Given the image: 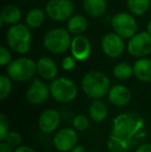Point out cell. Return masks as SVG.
I'll return each mask as SVG.
<instances>
[{"label": "cell", "instance_id": "obj_1", "mask_svg": "<svg viewBox=\"0 0 151 152\" xmlns=\"http://www.w3.org/2000/svg\"><path fill=\"white\" fill-rule=\"evenodd\" d=\"M147 136L146 121L140 114L125 112L112 121L111 134L107 141L109 152H131Z\"/></svg>", "mask_w": 151, "mask_h": 152}, {"label": "cell", "instance_id": "obj_2", "mask_svg": "<svg viewBox=\"0 0 151 152\" xmlns=\"http://www.w3.org/2000/svg\"><path fill=\"white\" fill-rule=\"evenodd\" d=\"M110 88L109 77L99 70L86 72L81 80V89L91 99H101L108 95Z\"/></svg>", "mask_w": 151, "mask_h": 152}, {"label": "cell", "instance_id": "obj_3", "mask_svg": "<svg viewBox=\"0 0 151 152\" xmlns=\"http://www.w3.org/2000/svg\"><path fill=\"white\" fill-rule=\"evenodd\" d=\"M5 40L7 47L19 55H25L32 48V33L26 24L18 23L12 25L6 31Z\"/></svg>", "mask_w": 151, "mask_h": 152}, {"label": "cell", "instance_id": "obj_4", "mask_svg": "<svg viewBox=\"0 0 151 152\" xmlns=\"http://www.w3.org/2000/svg\"><path fill=\"white\" fill-rule=\"evenodd\" d=\"M71 39V33L67 30V28L56 27L44 33L42 37V45L49 53L60 55L69 49Z\"/></svg>", "mask_w": 151, "mask_h": 152}, {"label": "cell", "instance_id": "obj_5", "mask_svg": "<svg viewBox=\"0 0 151 152\" xmlns=\"http://www.w3.org/2000/svg\"><path fill=\"white\" fill-rule=\"evenodd\" d=\"M5 70L6 75L15 82H27L32 80L36 74V62L28 57H19L10 62Z\"/></svg>", "mask_w": 151, "mask_h": 152}, {"label": "cell", "instance_id": "obj_6", "mask_svg": "<svg viewBox=\"0 0 151 152\" xmlns=\"http://www.w3.org/2000/svg\"><path fill=\"white\" fill-rule=\"evenodd\" d=\"M51 97L57 102L67 104L73 102L78 95V87L69 78L57 77L50 83Z\"/></svg>", "mask_w": 151, "mask_h": 152}, {"label": "cell", "instance_id": "obj_7", "mask_svg": "<svg viewBox=\"0 0 151 152\" xmlns=\"http://www.w3.org/2000/svg\"><path fill=\"white\" fill-rule=\"evenodd\" d=\"M111 26L113 31L124 39H129L138 32V22L129 12H120L114 15L111 18Z\"/></svg>", "mask_w": 151, "mask_h": 152}, {"label": "cell", "instance_id": "obj_8", "mask_svg": "<svg viewBox=\"0 0 151 152\" xmlns=\"http://www.w3.org/2000/svg\"><path fill=\"white\" fill-rule=\"evenodd\" d=\"M126 51L133 58L147 57L151 54V34L146 30L137 32L127 40Z\"/></svg>", "mask_w": 151, "mask_h": 152}, {"label": "cell", "instance_id": "obj_9", "mask_svg": "<svg viewBox=\"0 0 151 152\" xmlns=\"http://www.w3.org/2000/svg\"><path fill=\"white\" fill-rule=\"evenodd\" d=\"M74 10L71 0H49L44 6L47 17L55 22H67L74 15Z\"/></svg>", "mask_w": 151, "mask_h": 152}, {"label": "cell", "instance_id": "obj_10", "mask_svg": "<svg viewBox=\"0 0 151 152\" xmlns=\"http://www.w3.org/2000/svg\"><path fill=\"white\" fill-rule=\"evenodd\" d=\"M101 48L103 53L109 58H118L126 49L124 38L115 31L107 32L101 39Z\"/></svg>", "mask_w": 151, "mask_h": 152}, {"label": "cell", "instance_id": "obj_11", "mask_svg": "<svg viewBox=\"0 0 151 152\" xmlns=\"http://www.w3.org/2000/svg\"><path fill=\"white\" fill-rule=\"evenodd\" d=\"M50 95V86L42 78H33L26 90V99L32 106L44 104Z\"/></svg>", "mask_w": 151, "mask_h": 152}, {"label": "cell", "instance_id": "obj_12", "mask_svg": "<svg viewBox=\"0 0 151 152\" xmlns=\"http://www.w3.org/2000/svg\"><path fill=\"white\" fill-rule=\"evenodd\" d=\"M53 145L56 150L60 152L71 151L78 145V132L74 127L61 128L53 137Z\"/></svg>", "mask_w": 151, "mask_h": 152}, {"label": "cell", "instance_id": "obj_13", "mask_svg": "<svg viewBox=\"0 0 151 152\" xmlns=\"http://www.w3.org/2000/svg\"><path fill=\"white\" fill-rule=\"evenodd\" d=\"M69 50L71 54L77 59V61H85L90 57L92 46L88 37L80 34L73 36Z\"/></svg>", "mask_w": 151, "mask_h": 152}, {"label": "cell", "instance_id": "obj_14", "mask_svg": "<svg viewBox=\"0 0 151 152\" xmlns=\"http://www.w3.org/2000/svg\"><path fill=\"white\" fill-rule=\"evenodd\" d=\"M60 124V114L55 109H46L38 116V128L44 134H52L56 132Z\"/></svg>", "mask_w": 151, "mask_h": 152}, {"label": "cell", "instance_id": "obj_15", "mask_svg": "<svg viewBox=\"0 0 151 152\" xmlns=\"http://www.w3.org/2000/svg\"><path fill=\"white\" fill-rule=\"evenodd\" d=\"M107 96L110 104L117 108H121L131 102L133 94H131V89L127 86L122 84H117L110 88Z\"/></svg>", "mask_w": 151, "mask_h": 152}, {"label": "cell", "instance_id": "obj_16", "mask_svg": "<svg viewBox=\"0 0 151 152\" xmlns=\"http://www.w3.org/2000/svg\"><path fill=\"white\" fill-rule=\"evenodd\" d=\"M36 74L42 80H54L58 75V64L49 56L40 57L36 61Z\"/></svg>", "mask_w": 151, "mask_h": 152}, {"label": "cell", "instance_id": "obj_17", "mask_svg": "<svg viewBox=\"0 0 151 152\" xmlns=\"http://www.w3.org/2000/svg\"><path fill=\"white\" fill-rule=\"evenodd\" d=\"M133 77L143 83H151V59L148 57L138 58L133 64Z\"/></svg>", "mask_w": 151, "mask_h": 152}, {"label": "cell", "instance_id": "obj_18", "mask_svg": "<svg viewBox=\"0 0 151 152\" xmlns=\"http://www.w3.org/2000/svg\"><path fill=\"white\" fill-rule=\"evenodd\" d=\"M88 116L95 123L105 121L108 117V107L101 99H93L88 108Z\"/></svg>", "mask_w": 151, "mask_h": 152}, {"label": "cell", "instance_id": "obj_19", "mask_svg": "<svg viewBox=\"0 0 151 152\" xmlns=\"http://www.w3.org/2000/svg\"><path fill=\"white\" fill-rule=\"evenodd\" d=\"M22 18V12L20 7L15 4H8L3 7L0 15V24L1 25H15L18 24Z\"/></svg>", "mask_w": 151, "mask_h": 152}, {"label": "cell", "instance_id": "obj_20", "mask_svg": "<svg viewBox=\"0 0 151 152\" xmlns=\"http://www.w3.org/2000/svg\"><path fill=\"white\" fill-rule=\"evenodd\" d=\"M83 8L87 16L99 18L107 10V0H83Z\"/></svg>", "mask_w": 151, "mask_h": 152}, {"label": "cell", "instance_id": "obj_21", "mask_svg": "<svg viewBox=\"0 0 151 152\" xmlns=\"http://www.w3.org/2000/svg\"><path fill=\"white\" fill-rule=\"evenodd\" d=\"M66 28L71 33V35H80V34H83L87 30L88 21H87L86 17L83 16V15H73L67 20Z\"/></svg>", "mask_w": 151, "mask_h": 152}, {"label": "cell", "instance_id": "obj_22", "mask_svg": "<svg viewBox=\"0 0 151 152\" xmlns=\"http://www.w3.org/2000/svg\"><path fill=\"white\" fill-rule=\"evenodd\" d=\"M47 18V14L39 7H33L27 12L25 16V24L30 29H37L42 27Z\"/></svg>", "mask_w": 151, "mask_h": 152}, {"label": "cell", "instance_id": "obj_23", "mask_svg": "<svg viewBox=\"0 0 151 152\" xmlns=\"http://www.w3.org/2000/svg\"><path fill=\"white\" fill-rule=\"evenodd\" d=\"M127 10L133 16H143L149 10L151 0H126Z\"/></svg>", "mask_w": 151, "mask_h": 152}, {"label": "cell", "instance_id": "obj_24", "mask_svg": "<svg viewBox=\"0 0 151 152\" xmlns=\"http://www.w3.org/2000/svg\"><path fill=\"white\" fill-rule=\"evenodd\" d=\"M112 74L118 80H127L133 76V65L128 62H119L114 65Z\"/></svg>", "mask_w": 151, "mask_h": 152}, {"label": "cell", "instance_id": "obj_25", "mask_svg": "<svg viewBox=\"0 0 151 152\" xmlns=\"http://www.w3.org/2000/svg\"><path fill=\"white\" fill-rule=\"evenodd\" d=\"M12 79L7 75H1L0 76V99L4 100L9 96L12 90Z\"/></svg>", "mask_w": 151, "mask_h": 152}, {"label": "cell", "instance_id": "obj_26", "mask_svg": "<svg viewBox=\"0 0 151 152\" xmlns=\"http://www.w3.org/2000/svg\"><path fill=\"white\" fill-rule=\"evenodd\" d=\"M90 125V118L86 116V115L79 114L75 116L73 120V127L75 128L77 132H84Z\"/></svg>", "mask_w": 151, "mask_h": 152}, {"label": "cell", "instance_id": "obj_27", "mask_svg": "<svg viewBox=\"0 0 151 152\" xmlns=\"http://www.w3.org/2000/svg\"><path fill=\"white\" fill-rule=\"evenodd\" d=\"M4 142H6L8 145H10L12 148H17V147L22 145V136L18 132L12 130V132H9L7 134Z\"/></svg>", "mask_w": 151, "mask_h": 152}, {"label": "cell", "instance_id": "obj_28", "mask_svg": "<svg viewBox=\"0 0 151 152\" xmlns=\"http://www.w3.org/2000/svg\"><path fill=\"white\" fill-rule=\"evenodd\" d=\"M10 51L12 50L8 47H0V65L3 66V67H6L12 61Z\"/></svg>", "mask_w": 151, "mask_h": 152}, {"label": "cell", "instance_id": "obj_29", "mask_svg": "<svg viewBox=\"0 0 151 152\" xmlns=\"http://www.w3.org/2000/svg\"><path fill=\"white\" fill-rule=\"evenodd\" d=\"M9 132V123H8V118L1 113L0 114V141H4Z\"/></svg>", "mask_w": 151, "mask_h": 152}, {"label": "cell", "instance_id": "obj_30", "mask_svg": "<svg viewBox=\"0 0 151 152\" xmlns=\"http://www.w3.org/2000/svg\"><path fill=\"white\" fill-rule=\"evenodd\" d=\"M77 65V59L73 55H69V56H65L64 58L61 61V67L65 72H71Z\"/></svg>", "mask_w": 151, "mask_h": 152}, {"label": "cell", "instance_id": "obj_31", "mask_svg": "<svg viewBox=\"0 0 151 152\" xmlns=\"http://www.w3.org/2000/svg\"><path fill=\"white\" fill-rule=\"evenodd\" d=\"M133 152H151V143H141Z\"/></svg>", "mask_w": 151, "mask_h": 152}, {"label": "cell", "instance_id": "obj_32", "mask_svg": "<svg viewBox=\"0 0 151 152\" xmlns=\"http://www.w3.org/2000/svg\"><path fill=\"white\" fill-rule=\"evenodd\" d=\"M15 149L10 145H8L6 142L1 141L0 142V152H14Z\"/></svg>", "mask_w": 151, "mask_h": 152}, {"label": "cell", "instance_id": "obj_33", "mask_svg": "<svg viewBox=\"0 0 151 152\" xmlns=\"http://www.w3.org/2000/svg\"><path fill=\"white\" fill-rule=\"evenodd\" d=\"M14 152H36L32 147L28 146V145H21V146L15 148Z\"/></svg>", "mask_w": 151, "mask_h": 152}, {"label": "cell", "instance_id": "obj_34", "mask_svg": "<svg viewBox=\"0 0 151 152\" xmlns=\"http://www.w3.org/2000/svg\"><path fill=\"white\" fill-rule=\"evenodd\" d=\"M69 152H86V149L83 145H76Z\"/></svg>", "mask_w": 151, "mask_h": 152}, {"label": "cell", "instance_id": "obj_35", "mask_svg": "<svg viewBox=\"0 0 151 152\" xmlns=\"http://www.w3.org/2000/svg\"><path fill=\"white\" fill-rule=\"evenodd\" d=\"M146 31H148L151 34V18L149 19V21L147 22V25H146Z\"/></svg>", "mask_w": 151, "mask_h": 152}, {"label": "cell", "instance_id": "obj_36", "mask_svg": "<svg viewBox=\"0 0 151 152\" xmlns=\"http://www.w3.org/2000/svg\"><path fill=\"white\" fill-rule=\"evenodd\" d=\"M149 136H150V139H151V129H150V134H149Z\"/></svg>", "mask_w": 151, "mask_h": 152}, {"label": "cell", "instance_id": "obj_37", "mask_svg": "<svg viewBox=\"0 0 151 152\" xmlns=\"http://www.w3.org/2000/svg\"><path fill=\"white\" fill-rule=\"evenodd\" d=\"M150 90H151V83H150Z\"/></svg>", "mask_w": 151, "mask_h": 152}]
</instances>
